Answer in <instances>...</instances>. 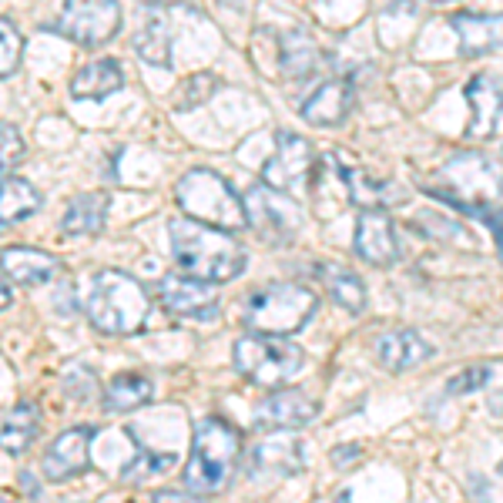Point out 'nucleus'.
<instances>
[{
  "instance_id": "nucleus-15",
  "label": "nucleus",
  "mask_w": 503,
  "mask_h": 503,
  "mask_svg": "<svg viewBox=\"0 0 503 503\" xmlns=\"http://www.w3.org/2000/svg\"><path fill=\"white\" fill-rule=\"evenodd\" d=\"M376 352V363L386 373H409L416 366L430 363L433 359V346L416 333V329H390V333H379L373 342Z\"/></svg>"
},
{
  "instance_id": "nucleus-14",
  "label": "nucleus",
  "mask_w": 503,
  "mask_h": 503,
  "mask_svg": "<svg viewBox=\"0 0 503 503\" xmlns=\"http://www.w3.org/2000/svg\"><path fill=\"white\" fill-rule=\"evenodd\" d=\"M466 104H470V125L466 138L487 141L503 125V87L490 74H476L466 84Z\"/></svg>"
},
{
  "instance_id": "nucleus-23",
  "label": "nucleus",
  "mask_w": 503,
  "mask_h": 503,
  "mask_svg": "<svg viewBox=\"0 0 503 503\" xmlns=\"http://www.w3.org/2000/svg\"><path fill=\"white\" fill-rule=\"evenodd\" d=\"M319 279L326 285V293L335 306H342L346 312H363L366 302H369V293H366V282L346 266H335V262H322L319 266Z\"/></svg>"
},
{
  "instance_id": "nucleus-33",
  "label": "nucleus",
  "mask_w": 503,
  "mask_h": 503,
  "mask_svg": "<svg viewBox=\"0 0 503 503\" xmlns=\"http://www.w3.org/2000/svg\"><path fill=\"white\" fill-rule=\"evenodd\" d=\"M490 376H493V369H490V366H470V369H463V373H457V376L447 379V392L449 396L476 392V390H483V386H487Z\"/></svg>"
},
{
  "instance_id": "nucleus-22",
  "label": "nucleus",
  "mask_w": 503,
  "mask_h": 503,
  "mask_svg": "<svg viewBox=\"0 0 503 503\" xmlns=\"http://www.w3.org/2000/svg\"><path fill=\"white\" fill-rule=\"evenodd\" d=\"M152 400H154V383L144 373H121L101 392V406L108 413H131V409L148 406Z\"/></svg>"
},
{
  "instance_id": "nucleus-9",
  "label": "nucleus",
  "mask_w": 503,
  "mask_h": 503,
  "mask_svg": "<svg viewBox=\"0 0 503 503\" xmlns=\"http://www.w3.org/2000/svg\"><path fill=\"white\" fill-rule=\"evenodd\" d=\"M242 205H245L249 228H255L268 242H289L302 225V211L293 202V195L276 192V188H268L262 182L252 185L249 192L242 195Z\"/></svg>"
},
{
  "instance_id": "nucleus-37",
  "label": "nucleus",
  "mask_w": 503,
  "mask_h": 503,
  "mask_svg": "<svg viewBox=\"0 0 503 503\" xmlns=\"http://www.w3.org/2000/svg\"><path fill=\"white\" fill-rule=\"evenodd\" d=\"M21 483L28 487V497H37V483L30 480V474H21Z\"/></svg>"
},
{
  "instance_id": "nucleus-31",
  "label": "nucleus",
  "mask_w": 503,
  "mask_h": 503,
  "mask_svg": "<svg viewBox=\"0 0 503 503\" xmlns=\"http://www.w3.org/2000/svg\"><path fill=\"white\" fill-rule=\"evenodd\" d=\"M21 57H24V37H21V30L7 17H0V78H11L21 68Z\"/></svg>"
},
{
  "instance_id": "nucleus-10",
  "label": "nucleus",
  "mask_w": 503,
  "mask_h": 503,
  "mask_svg": "<svg viewBox=\"0 0 503 503\" xmlns=\"http://www.w3.org/2000/svg\"><path fill=\"white\" fill-rule=\"evenodd\" d=\"M158 299L171 316L209 322L219 316V293L211 282H202L185 272H168L158 279Z\"/></svg>"
},
{
  "instance_id": "nucleus-40",
  "label": "nucleus",
  "mask_w": 503,
  "mask_h": 503,
  "mask_svg": "<svg viewBox=\"0 0 503 503\" xmlns=\"http://www.w3.org/2000/svg\"><path fill=\"white\" fill-rule=\"evenodd\" d=\"M144 4H152V7H161V4H171V0H144Z\"/></svg>"
},
{
  "instance_id": "nucleus-11",
  "label": "nucleus",
  "mask_w": 503,
  "mask_h": 503,
  "mask_svg": "<svg viewBox=\"0 0 503 503\" xmlns=\"http://www.w3.org/2000/svg\"><path fill=\"white\" fill-rule=\"evenodd\" d=\"M319 416V403L299 386L272 390L255 409V430H299Z\"/></svg>"
},
{
  "instance_id": "nucleus-30",
  "label": "nucleus",
  "mask_w": 503,
  "mask_h": 503,
  "mask_svg": "<svg viewBox=\"0 0 503 503\" xmlns=\"http://www.w3.org/2000/svg\"><path fill=\"white\" fill-rule=\"evenodd\" d=\"M215 87H219V78H215V74H209V70H198V74H192V78H185V81H182L175 108H178V111H188V108L205 104V101L215 95Z\"/></svg>"
},
{
  "instance_id": "nucleus-27",
  "label": "nucleus",
  "mask_w": 503,
  "mask_h": 503,
  "mask_svg": "<svg viewBox=\"0 0 503 503\" xmlns=\"http://www.w3.org/2000/svg\"><path fill=\"white\" fill-rule=\"evenodd\" d=\"M41 209V192L28 178H4L0 182V228L30 219Z\"/></svg>"
},
{
  "instance_id": "nucleus-1",
  "label": "nucleus",
  "mask_w": 503,
  "mask_h": 503,
  "mask_svg": "<svg viewBox=\"0 0 503 503\" xmlns=\"http://www.w3.org/2000/svg\"><path fill=\"white\" fill-rule=\"evenodd\" d=\"M168 238L171 259L185 276L222 285L245 272V245L235 238V232H222L195 219H175L168 225Z\"/></svg>"
},
{
  "instance_id": "nucleus-39",
  "label": "nucleus",
  "mask_w": 503,
  "mask_h": 503,
  "mask_svg": "<svg viewBox=\"0 0 503 503\" xmlns=\"http://www.w3.org/2000/svg\"><path fill=\"white\" fill-rule=\"evenodd\" d=\"M0 503H21V500H14L11 493H4V490H0Z\"/></svg>"
},
{
  "instance_id": "nucleus-29",
  "label": "nucleus",
  "mask_w": 503,
  "mask_h": 503,
  "mask_svg": "<svg viewBox=\"0 0 503 503\" xmlns=\"http://www.w3.org/2000/svg\"><path fill=\"white\" fill-rule=\"evenodd\" d=\"M138 460H131L121 470V480L125 483H141V480H148V476H158V474H165V470H171L175 466V453H152V449L144 447V443H138Z\"/></svg>"
},
{
  "instance_id": "nucleus-17",
  "label": "nucleus",
  "mask_w": 503,
  "mask_h": 503,
  "mask_svg": "<svg viewBox=\"0 0 503 503\" xmlns=\"http://www.w3.org/2000/svg\"><path fill=\"white\" fill-rule=\"evenodd\" d=\"M57 255L41 249H30V245H11V249L0 252V272L17 285H44L57 276Z\"/></svg>"
},
{
  "instance_id": "nucleus-18",
  "label": "nucleus",
  "mask_w": 503,
  "mask_h": 503,
  "mask_svg": "<svg viewBox=\"0 0 503 503\" xmlns=\"http://www.w3.org/2000/svg\"><path fill=\"white\" fill-rule=\"evenodd\" d=\"M449 28L460 37V51L466 57L493 54L503 47V14H460L449 17Z\"/></svg>"
},
{
  "instance_id": "nucleus-16",
  "label": "nucleus",
  "mask_w": 503,
  "mask_h": 503,
  "mask_svg": "<svg viewBox=\"0 0 503 503\" xmlns=\"http://www.w3.org/2000/svg\"><path fill=\"white\" fill-rule=\"evenodd\" d=\"M302 118L316 128H339L352 111V84L342 78L322 81L306 101H302Z\"/></svg>"
},
{
  "instance_id": "nucleus-20",
  "label": "nucleus",
  "mask_w": 503,
  "mask_h": 503,
  "mask_svg": "<svg viewBox=\"0 0 503 503\" xmlns=\"http://www.w3.org/2000/svg\"><path fill=\"white\" fill-rule=\"evenodd\" d=\"M339 182L346 185V195H350L352 205H359V211L366 209H386V205H400L403 202V192L392 182H383V178H373L363 168H339Z\"/></svg>"
},
{
  "instance_id": "nucleus-28",
  "label": "nucleus",
  "mask_w": 503,
  "mask_h": 503,
  "mask_svg": "<svg viewBox=\"0 0 503 503\" xmlns=\"http://www.w3.org/2000/svg\"><path fill=\"white\" fill-rule=\"evenodd\" d=\"M282 54V74L285 78H309L319 68V44L316 37H309L306 30H285L279 41Z\"/></svg>"
},
{
  "instance_id": "nucleus-4",
  "label": "nucleus",
  "mask_w": 503,
  "mask_h": 503,
  "mask_svg": "<svg viewBox=\"0 0 503 503\" xmlns=\"http://www.w3.org/2000/svg\"><path fill=\"white\" fill-rule=\"evenodd\" d=\"M232 366L242 379L262 390H282L306 369V352L289 335L245 333L232 346Z\"/></svg>"
},
{
  "instance_id": "nucleus-5",
  "label": "nucleus",
  "mask_w": 503,
  "mask_h": 503,
  "mask_svg": "<svg viewBox=\"0 0 503 503\" xmlns=\"http://www.w3.org/2000/svg\"><path fill=\"white\" fill-rule=\"evenodd\" d=\"M175 202H178L185 219L215 225L222 232L249 228L245 205H242L238 192L219 171H209V168H195V171L182 175V182L175 185Z\"/></svg>"
},
{
  "instance_id": "nucleus-21",
  "label": "nucleus",
  "mask_w": 503,
  "mask_h": 503,
  "mask_svg": "<svg viewBox=\"0 0 503 503\" xmlns=\"http://www.w3.org/2000/svg\"><path fill=\"white\" fill-rule=\"evenodd\" d=\"M41 433V409L34 403H17L11 409H0V449L4 453H24Z\"/></svg>"
},
{
  "instance_id": "nucleus-42",
  "label": "nucleus",
  "mask_w": 503,
  "mask_h": 503,
  "mask_svg": "<svg viewBox=\"0 0 503 503\" xmlns=\"http://www.w3.org/2000/svg\"><path fill=\"white\" fill-rule=\"evenodd\" d=\"M433 4H447V0H433Z\"/></svg>"
},
{
  "instance_id": "nucleus-7",
  "label": "nucleus",
  "mask_w": 503,
  "mask_h": 503,
  "mask_svg": "<svg viewBox=\"0 0 503 503\" xmlns=\"http://www.w3.org/2000/svg\"><path fill=\"white\" fill-rule=\"evenodd\" d=\"M51 30L81 47H101L121 30V4L118 0H68Z\"/></svg>"
},
{
  "instance_id": "nucleus-41",
  "label": "nucleus",
  "mask_w": 503,
  "mask_h": 503,
  "mask_svg": "<svg viewBox=\"0 0 503 503\" xmlns=\"http://www.w3.org/2000/svg\"><path fill=\"white\" fill-rule=\"evenodd\" d=\"M335 503H352V497H350V493H342V497H339Z\"/></svg>"
},
{
  "instance_id": "nucleus-2",
  "label": "nucleus",
  "mask_w": 503,
  "mask_h": 503,
  "mask_svg": "<svg viewBox=\"0 0 503 503\" xmlns=\"http://www.w3.org/2000/svg\"><path fill=\"white\" fill-rule=\"evenodd\" d=\"M84 312L98 333L135 335L144 329V322L152 316V299L135 276H128L121 268H101L91 276Z\"/></svg>"
},
{
  "instance_id": "nucleus-8",
  "label": "nucleus",
  "mask_w": 503,
  "mask_h": 503,
  "mask_svg": "<svg viewBox=\"0 0 503 503\" xmlns=\"http://www.w3.org/2000/svg\"><path fill=\"white\" fill-rule=\"evenodd\" d=\"M276 141H279L276 154L262 165V185L276 188V192H285V195H295L309 182H316L319 158L312 152V144L295 131H279Z\"/></svg>"
},
{
  "instance_id": "nucleus-26",
  "label": "nucleus",
  "mask_w": 503,
  "mask_h": 503,
  "mask_svg": "<svg viewBox=\"0 0 503 503\" xmlns=\"http://www.w3.org/2000/svg\"><path fill=\"white\" fill-rule=\"evenodd\" d=\"M135 51H138L152 68H171V34H168L165 11L152 7L144 24L135 34Z\"/></svg>"
},
{
  "instance_id": "nucleus-3",
  "label": "nucleus",
  "mask_w": 503,
  "mask_h": 503,
  "mask_svg": "<svg viewBox=\"0 0 503 503\" xmlns=\"http://www.w3.org/2000/svg\"><path fill=\"white\" fill-rule=\"evenodd\" d=\"M238 453H242V436L235 426L222 416H202L195 423L192 457L182 474L185 490H192L198 497L222 493L235 476Z\"/></svg>"
},
{
  "instance_id": "nucleus-19",
  "label": "nucleus",
  "mask_w": 503,
  "mask_h": 503,
  "mask_svg": "<svg viewBox=\"0 0 503 503\" xmlns=\"http://www.w3.org/2000/svg\"><path fill=\"white\" fill-rule=\"evenodd\" d=\"M125 87V70L114 57H101V61H91L84 64L74 78H70V98L78 101H101L111 98L114 91Z\"/></svg>"
},
{
  "instance_id": "nucleus-36",
  "label": "nucleus",
  "mask_w": 503,
  "mask_h": 503,
  "mask_svg": "<svg viewBox=\"0 0 503 503\" xmlns=\"http://www.w3.org/2000/svg\"><path fill=\"white\" fill-rule=\"evenodd\" d=\"M11 306V285H7V279L0 276V312Z\"/></svg>"
},
{
  "instance_id": "nucleus-12",
  "label": "nucleus",
  "mask_w": 503,
  "mask_h": 503,
  "mask_svg": "<svg viewBox=\"0 0 503 503\" xmlns=\"http://www.w3.org/2000/svg\"><path fill=\"white\" fill-rule=\"evenodd\" d=\"M352 249L363 259L366 266L386 268L400 259V238L392 228V219L379 209H366L356 219V235H352Z\"/></svg>"
},
{
  "instance_id": "nucleus-25",
  "label": "nucleus",
  "mask_w": 503,
  "mask_h": 503,
  "mask_svg": "<svg viewBox=\"0 0 503 503\" xmlns=\"http://www.w3.org/2000/svg\"><path fill=\"white\" fill-rule=\"evenodd\" d=\"M108 205H111V198L104 195V192H87V195H78L68 202V209H64V232L68 235H95L104 228V219H108Z\"/></svg>"
},
{
  "instance_id": "nucleus-24",
  "label": "nucleus",
  "mask_w": 503,
  "mask_h": 503,
  "mask_svg": "<svg viewBox=\"0 0 503 503\" xmlns=\"http://www.w3.org/2000/svg\"><path fill=\"white\" fill-rule=\"evenodd\" d=\"M252 476H268V474H299L302 470V453H299V440H262L252 449L249 463Z\"/></svg>"
},
{
  "instance_id": "nucleus-35",
  "label": "nucleus",
  "mask_w": 503,
  "mask_h": 503,
  "mask_svg": "<svg viewBox=\"0 0 503 503\" xmlns=\"http://www.w3.org/2000/svg\"><path fill=\"white\" fill-rule=\"evenodd\" d=\"M152 503H211L209 497H198V493H182V490H154Z\"/></svg>"
},
{
  "instance_id": "nucleus-32",
  "label": "nucleus",
  "mask_w": 503,
  "mask_h": 503,
  "mask_svg": "<svg viewBox=\"0 0 503 503\" xmlns=\"http://www.w3.org/2000/svg\"><path fill=\"white\" fill-rule=\"evenodd\" d=\"M28 154V144H24V135L17 131L14 125H0V175H7L11 168L21 165V158Z\"/></svg>"
},
{
  "instance_id": "nucleus-6",
  "label": "nucleus",
  "mask_w": 503,
  "mask_h": 503,
  "mask_svg": "<svg viewBox=\"0 0 503 503\" xmlns=\"http://www.w3.org/2000/svg\"><path fill=\"white\" fill-rule=\"evenodd\" d=\"M319 309V295L302 282H268L266 289L249 299L245 329L266 335H293L306 326Z\"/></svg>"
},
{
  "instance_id": "nucleus-43",
  "label": "nucleus",
  "mask_w": 503,
  "mask_h": 503,
  "mask_svg": "<svg viewBox=\"0 0 503 503\" xmlns=\"http://www.w3.org/2000/svg\"><path fill=\"white\" fill-rule=\"evenodd\" d=\"M500 476H503V463H500Z\"/></svg>"
},
{
  "instance_id": "nucleus-34",
  "label": "nucleus",
  "mask_w": 503,
  "mask_h": 503,
  "mask_svg": "<svg viewBox=\"0 0 503 503\" xmlns=\"http://www.w3.org/2000/svg\"><path fill=\"white\" fill-rule=\"evenodd\" d=\"M64 386H68V392L74 396V400H87V396H95V386H98V379H95V373L87 369V366L74 363L64 369Z\"/></svg>"
},
{
  "instance_id": "nucleus-38",
  "label": "nucleus",
  "mask_w": 503,
  "mask_h": 503,
  "mask_svg": "<svg viewBox=\"0 0 503 503\" xmlns=\"http://www.w3.org/2000/svg\"><path fill=\"white\" fill-rule=\"evenodd\" d=\"M356 453H359V449H346V453H342V449H335L333 460H335V463H342V460H350V457H356Z\"/></svg>"
},
{
  "instance_id": "nucleus-13",
  "label": "nucleus",
  "mask_w": 503,
  "mask_h": 503,
  "mask_svg": "<svg viewBox=\"0 0 503 503\" xmlns=\"http://www.w3.org/2000/svg\"><path fill=\"white\" fill-rule=\"evenodd\" d=\"M91 436L95 433L87 426H70V430L57 436L41 460L44 480L64 483V480H74L78 474H84L87 463H91Z\"/></svg>"
}]
</instances>
